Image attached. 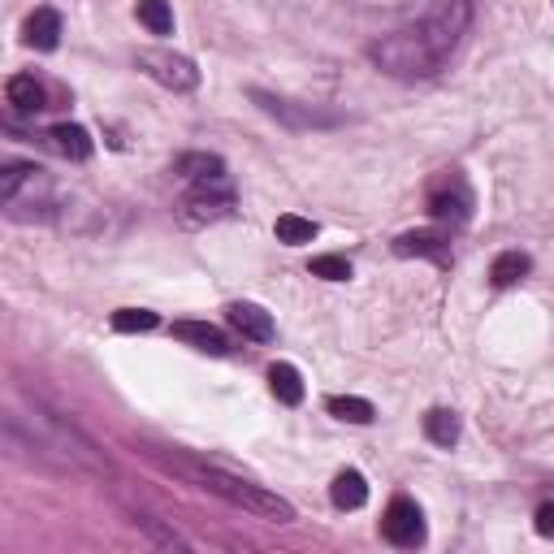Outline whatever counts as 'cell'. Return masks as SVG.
Returning <instances> with one entry per match:
<instances>
[{"label": "cell", "mask_w": 554, "mask_h": 554, "mask_svg": "<svg viewBox=\"0 0 554 554\" xmlns=\"http://www.w3.org/2000/svg\"><path fill=\"white\" fill-rule=\"evenodd\" d=\"M48 143L57 148L61 156H70V161H87L91 152H96V143H91V135L83 126H74V122H61V126H52L48 130Z\"/></svg>", "instance_id": "12"}, {"label": "cell", "mask_w": 554, "mask_h": 554, "mask_svg": "<svg viewBox=\"0 0 554 554\" xmlns=\"http://www.w3.org/2000/svg\"><path fill=\"white\" fill-rule=\"evenodd\" d=\"M174 174L187 178V182H208V178H221L226 174V165H221V156H208V152H187L174 161Z\"/></svg>", "instance_id": "17"}, {"label": "cell", "mask_w": 554, "mask_h": 554, "mask_svg": "<svg viewBox=\"0 0 554 554\" xmlns=\"http://www.w3.org/2000/svg\"><path fill=\"white\" fill-rule=\"evenodd\" d=\"M533 524H537V533H542V537H554V503H542V507H537Z\"/></svg>", "instance_id": "24"}, {"label": "cell", "mask_w": 554, "mask_h": 554, "mask_svg": "<svg viewBox=\"0 0 554 554\" xmlns=\"http://www.w3.org/2000/svg\"><path fill=\"white\" fill-rule=\"evenodd\" d=\"M381 533H386V542L412 550L425 542V516H420V507L412 498H394L386 507V516H381Z\"/></svg>", "instance_id": "6"}, {"label": "cell", "mask_w": 554, "mask_h": 554, "mask_svg": "<svg viewBox=\"0 0 554 554\" xmlns=\"http://www.w3.org/2000/svg\"><path fill=\"white\" fill-rule=\"evenodd\" d=\"M161 325V316L148 312V308H122L113 312V329L117 334H148V329Z\"/></svg>", "instance_id": "22"}, {"label": "cell", "mask_w": 554, "mask_h": 554, "mask_svg": "<svg viewBox=\"0 0 554 554\" xmlns=\"http://www.w3.org/2000/svg\"><path fill=\"white\" fill-rule=\"evenodd\" d=\"M139 22L152 35H174V9H169V0H139Z\"/></svg>", "instance_id": "20"}, {"label": "cell", "mask_w": 554, "mask_h": 554, "mask_svg": "<svg viewBox=\"0 0 554 554\" xmlns=\"http://www.w3.org/2000/svg\"><path fill=\"white\" fill-rule=\"evenodd\" d=\"M252 100H260L265 104V113H273V117H286L290 126H329L334 117L329 113H316V109H295L290 100H277V96H265V91H252Z\"/></svg>", "instance_id": "13"}, {"label": "cell", "mask_w": 554, "mask_h": 554, "mask_svg": "<svg viewBox=\"0 0 554 554\" xmlns=\"http://www.w3.org/2000/svg\"><path fill=\"white\" fill-rule=\"evenodd\" d=\"M169 464H174L187 481L200 485V490L217 494V498H226V503L243 507V511H252V516H260V520H269V524H290V520H295V507H290L286 498H277V494H269V490H260V485L243 481V477H234V472L204 468V464H191V459H169Z\"/></svg>", "instance_id": "2"}, {"label": "cell", "mask_w": 554, "mask_h": 554, "mask_svg": "<svg viewBox=\"0 0 554 554\" xmlns=\"http://www.w3.org/2000/svg\"><path fill=\"white\" fill-rule=\"evenodd\" d=\"M226 321L239 329L243 338H252V342H269L273 338V316L260 308V303H230Z\"/></svg>", "instance_id": "8"}, {"label": "cell", "mask_w": 554, "mask_h": 554, "mask_svg": "<svg viewBox=\"0 0 554 554\" xmlns=\"http://www.w3.org/2000/svg\"><path fill=\"white\" fill-rule=\"evenodd\" d=\"M394 256H425L433 265H451V243L433 230H412L394 239Z\"/></svg>", "instance_id": "7"}, {"label": "cell", "mask_w": 554, "mask_h": 554, "mask_svg": "<svg viewBox=\"0 0 554 554\" xmlns=\"http://www.w3.org/2000/svg\"><path fill=\"white\" fill-rule=\"evenodd\" d=\"M273 230H277V239L290 243V247H299V243H312V239H316V221L299 217V213H282Z\"/></svg>", "instance_id": "21"}, {"label": "cell", "mask_w": 554, "mask_h": 554, "mask_svg": "<svg viewBox=\"0 0 554 554\" xmlns=\"http://www.w3.org/2000/svg\"><path fill=\"white\" fill-rule=\"evenodd\" d=\"M5 100L13 104L18 113H44L48 109V91L35 74H13L5 83Z\"/></svg>", "instance_id": "9"}, {"label": "cell", "mask_w": 554, "mask_h": 554, "mask_svg": "<svg viewBox=\"0 0 554 554\" xmlns=\"http://www.w3.org/2000/svg\"><path fill=\"white\" fill-rule=\"evenodd\" d=\"M429 213L438 221H451V226H464V221L472 217V187H468V178L459 174V169L442 174L429 187Z\"/></svg>", "instance_id": "4"}, {"label": "cell", "mask_w": 554, "mask_h": 554, "mask_svg": "<svg viewBox=\"0 0 554 554\" xmlns=\"http://www.w3.org/2000/svg\"><path fill=\"white\" fill-rule=\"evenodd\" d=\"M308 269H312V277H325V282H347V277H351V260L347 256H316Z\"/></svg>", "instance_id": "23"}, {"label": "cell", "mask_w": 554, "mask_h": 554, "mask_svg": "<svg viewBox=\"0 0 554 554\" xmlns=\"http://www.w3.org/2000/svg\"><path fill=\"white\" fill-rule=\"evenodd\" d=\"M269 390H273L277 403L299 407L303 403V377H299V368L295 364H273L269 368Z\"/></svg>", "instance_id": "15"}, {"label": "cell", "mask_w": 554, "mask_h": 554, "mask_svg": "<svg viewBox=\"0 0 554 554\" xmlns=\"http://www.w3.org/2000/svg\"><path fill=\"white\" fill-rule=\"evenodd\" d=\"M325 407H329V416L347 420V425H373L377 420V407L368 399H355V394H334Z\"/></svg>", "instance_id": "18"}, {"label": "cell", "mask_w": 554, "mask_h": 554, "mask_svg": "<svg viewBox=\"0 0 554 554\" xmlns=\"http://www.w3.org/2000/svg\"><path fill=\"white\" fill-rule=\"evenodd\" d=\"M425 438L438 442V446H455L459 442V416L446 412V407H433L425 416Z\"/></svg>", "instance_id": "19"}, {"label": "cell", "mask_w": 554, "mask_h": 554, "mask_svg": "<svg viewBox=\"0 0 554 554\" xmlns=\"http://www.w3.org/2000/svg\"><path fill=\"white\" fill-rule=\"evenodd\" d=\"M468 22H472V0H433V9L425 18L386 35V39H377V44L368 48V57L386 74L407 78V83H412V78H433L455 57V48L464 44Z\"/></svg>", "instance_id": "1"}, {"label": "cell", "mask_w": 554, "mask_h": 554, "mask_svg": "<svg viewBox=\"0 0 554 554\" xmlns=\"http://www.w3.org/2000/svg\"><path fill=\"white\" fill-rule=\"evenodd\" d=\"M329 498H334L338 511H360L368 503V481L360 472H338L334 485H329Z\"/></svg>", "instance_id": "14"}, {"label": "cell", "mask_w": 554, "mask_h": 554, "mask_svg": "<svg viewBox=\"0 0 554 554\" xmlns=\"http://www.w3.org/2000/svg\"><path fill=\"white\" fill-rule=\"evenodd\" d=\"M174 338H182L187 347L204 351V355H226V334L208 321H178L174 325Z\"/></svg>", "instance_id": "11"}, {"label": "cell", "mask_w": 554, "mask_h": 554, "mask_svg": "<svg viewBox=\"0 0 554 554\" xmlns=\"http://www.w3.org/2000/svg\"><path fill=\"white\" fill-rule=\"evenodd\" d=\"M139 70L152 74L156 83L174 87V91L200 87V70H195V61L178 57V52H139Z\"/></svg>", "instance_id": "5"}, {"label": "cell", "mask_w": 554, "mask_h": 554, "mask_svg": "<svg viewBox=\"0 0 554 554\" xmlns=\"http://www.w3.org/2000/svg\"><path fill=\"white\" fill-rule=\"evenodd\" d=\"M234 213V187L230 178H208V182H195V187L178 200V221L182 226H213V221L230 217Z\"/></svg>", "instance_id": "3"}, {"label": "cell", "mask_w": 554, "mask_h": 554, "mask_svg": "<svg viewBox=\"0 0 554 554\" xmlns=\"http://www.w3.org/2000/svg\"><path fill=\"white\" fill-rule=\"evenodd\" d=\"M533 273V256H524V252H503L490 265V282L498 286V290H507V286H516V282H524V277Z\"/></svg>", "instance_id": "16"}, {"label": "cell", "mask_w": 554, "mask_h": 554, "mask_svg": "<svg viewBox=\"0 0 554 554\" xmlns=\"http://www.w3.org/2000/svg\"><path fill=\"white\" fill-rule=\"evenodd\" d=\"M22 39L31 48H39V52H52L61 44V13L57 9H35L31 18H26V26H22Z\"/></svg>", "instance_id": "10"}]
</instances>
